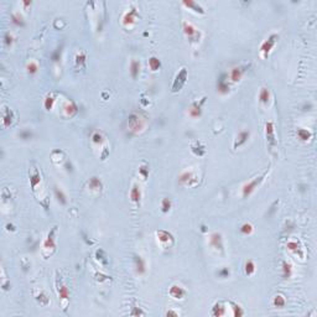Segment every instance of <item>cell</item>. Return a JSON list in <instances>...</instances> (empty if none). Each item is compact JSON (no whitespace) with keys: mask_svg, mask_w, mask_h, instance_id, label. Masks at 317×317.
<instances>
[{"mask_svg":"<svg viewBox=\"0 0 317 317\" xmlns=\"http://www.w3.org/2000/svg\"><path fill=\"white\" fill-rule=\"evenodd\" d=\"M274 39H276V36H271L269 40L264 42V44L262 45V48H260V50H262V52H264V53H269L270 52V50L273 48L274 44H275V40H274Z\"/></svg>","mask_w":317,"mask_h":317,"instance_id":"3957f363","label":"cell"},{"mask_svg":"<svg viewBox=\"0 0 317 317\" xmlns=\"http://www.w3.org/2000/svg\"><path fill=\"white\" fill-rule=\"evenodd\" d=\"M58 294H60V297L61 299H67L68 297V291L65 286L61 287V290H58Z\"/></svg>","mask_w":317,"mask_h":317,"instance_id":"603a6c76","label":"cell"},{"mask_svg":"<svg viewBox=\"0 0 317 317\" xmlns=\"http://www.w3.org/2000/svg\"><path fill=\"white\" fill-rule=\"evenodd\" d=\"M240 230H242V233H244V234H249V233H251L253 227H251V224L245 223V224H243V227H242Z\"/></svg>","mask_w":317,"mask_h":317,"instance_id":"e0dca14e","label":"cell"},{"mask_svg":"<svg viewBox=\"0 0 317 317\" xmlns=\"http://www.w3.org/2000/svg\"><path fill=\"white\" fill-rule=\"evenodd\" d=\"M254 270H255L254 264H253L251 262H248V263H246V265H245V271H246V274H248V275H250V274L254 273Z\"/></svg>","mask_w":317,"mask_h":317,"instance_id":"ac0fdd59","label":"cell"},{"mask_svg":"<svg viewBox=\"0 0 317 317\" xmlns=\"http://www.w3.org/2000/svg\"><path fill=\"white\" fill-rule=\"evenodd\" d=\"M240 77H242V69L240 68H233L232 69V73H230V78H232V81H234V82H237V81H239L240 79Z\"/></svg>","mask_w":317,"mask_h":317,"instance_id":"52a82bcc","label":"cell"},{"mask_svg":"<svg viewBox=\"0 0 317 317\" xmlns=\"http://www.w3.org/2000/svg\"><path fill=\"white\" fill-rule=\"evenodd\" d=\"M52 104H53V98L52 97H47V99L45 102V107L46 109H51L52 108Z\"/></svg>","mask_w":317,"mask_h":317,"instance_id":"d4e9b609","label":"cell"},{"mask_svg":"<svg viewBox=\"0 0 317 317\" xmlns=\"http://www.w3.org/2000/svg\"><path fill=\"white\" fill-rule=\"evenodd\" d=\"M128 123H129L130 129L134 130V131H139V129L143 126V124H141V118H140L138 114H133V115H130Z\"/></svg>","mask_w":317,"mask_h":317,"instance_id":"6da1fadb","label":"cell"},{"mask_svg":"<svg viewBox=\"0 0 317 317\" xmlns=\"http://www.w3.org/2000/svg\"><path fill=\"white\" fill-rule=\"evenodd\" d=\"M170 207H171V202H170V200H168V198H165V200L163 201V211H164V212H167V211L170 209Z\"/></svg>","mask_w":317,"mask_h":317,"instance_id":"44dd1931","label":"cell"},{"mask_svg":"<svg viewBox=\"0 0 317 317\" xmlns=\"http://www.w3.org/2000/svg\"><path fill=\"white\" fill-rule=\"evenodd\" d=\"M184 29H185V32L187 34V36H189L191 39L193 37V35H196V36L198 35V32H197V31L193 29L191 24H187V23H186V24L184 25Z\"/></svg>","mask_w":317,"mask_h":317,"instance_id":"8992f818","label":"cell"},{"mask_svg":"<svg viewBox=\"0 0 317 317\" xmlns=\"http://www.w3.org/2000/svg\"><path fill=\"white\" fill-rule=\"evenodd\" d=\"M170 295L173 297V299H182L185 296V291H184V289L180 287V286H172L170 289Z\"/></svg>","mask_w":317,"mask_h":317,"instance_id":"7a4b0ae2","label":"cell"},{"mask_svg":"<svg viewBox=\"0 0 317 317\" xmlns=\"http://www.w3.org/2000/svg\"><path fill=\"white\" fill-rule=\"evenodd\" d=\"M297 134H299V136H300L301 140H308L310 138H311V133L307 131V130H304V129L299 130Z\"/></svg>","mask_w":317,"mask_h":317,"instance_id":"5bb4252c","label":"cell"},{"mask_svg":"<svg viewBox=\"0 0 317 317\" xmlns=\"http://www.w3.org/2000/svg\"><path fill=\"white\" fill-rule=\"evenodd\" d=\"M273 304H274V306H276V307H283L285 305V300H284V297L281 296V295H278V296H275V299H274Z\"/></svg>","mask_w":317,"mask_h":317,"instance_id":"30bf717a","label":"cell"},{"mask_svg":"<svg viewBox=\"0 0 317 317\" xmlns=\"http://www.w3.org/2000/svg\"><path fill=\"white\" fill-rule=\"evenodd\" d=\"M134 21V16H133V12H128L124 17V24H128V23H133Z\"/></svg>","mask_w":317,"mask_h":317,"instance_id":"484cf974","label":"cell"},{"mask_svg":"<svg viewBox=\"0 0 317 317\" xmlns=\"http://www.w3.org/2000/svg\"><path fill=\"white\" fill-rule=\"evenodd\" d=\"M213 315L214 316H222V315H224V307L221 304H217L213 307Z\"/></svg>","mask_w":317,"mask_h":317,"instance_id":"4fadbf2b","label":"cell"},{"mask_svg":"<svg viewBox=\"0 0 317 317\" xmlns=\"http://www.w3.org/2000/svg\"><path fill=\"white\" fill-rule=\"evenodd\" d=\"M260 101L263 103H267V101H269V90L266 88H263L262 93H260Z\"/></svg>","mask_w":317,"mask_h":317,"instance_id":"2e32d148","label":"cell"},{"mask_svg":"<svg viewBox=\"0 0 317 317\" xmlns=\"http://www.w3.org/2000/svg\"><path fill=\"white\" fill-rule=\"evenodd\" d=\"M191 115L192 117H198L200 115V107L198 105H193L191 108Z\"/></svg>","mask_w":317,"mask_h":317,"instance_id":"cb8c5ba5","label":"cell"},{"mask_svg":"<svg viewBox=\"0 0 317 317\" xmlns=\"http://www.w3.org/2000/svg\"><path fill=\"white\" fill-rule=\"evenodd\" d=\"M149 66H150V68L152 69V71H156V69H159V67H160V61L156 57H151L149 60Z\"/></svg>","mask_w":317,"mask_h":317,"instance_id":"9c48e42d","label":"cell"},{"mask_svg":"<svg viewBox=\"0 0 317 317\" xmlns=\"http://www.w3.org/2000/svg\"><path fill=\"white\" fill-rule=\"evenodd\" d=\"M139 69H140V63L136 62V61H134V62L131 63V74H133L134 78H135V77L138 76Z\"/></svg>","mask_w":317,"mask_h":317,"instance_id":"7c38bea8","label":"cell"},{"mask_svg":"<svg viewBox=\"0 0 317 317\" xmlns=\"http://www.w3.org/2000/svg\"><path fill=\"white\" fill-rule=\"evenodd\" d=\"M27 69H29V72L30 73H35L37 71V66H36V63H34V62H31L29 66H27Z\"/></svg>","mask_w":317,"mask_h":317,"instance_id":"4316f807","label":"cell"},{"mask_svg":"<svg viewBox=\"0 0 317 317\" xmlns=\"http://www.w3.org/2000/svg\"><path fill=\"white\" fill-rule=\"evenodd\" d=\"M157 237H159V242L161 244H163V243H167L168 240H172V235L170 233H167V232H164V230L157 232Z\"/></svg>","mask_w":317,"mask_h":317,"instance_id":"277c9868","label":"cell"},{"mask_svg":"<svg viewBox=\"0 0 317 317\" xmlns=\"http://www.w3.org/2000/svg\"><path fill=\"white\" fill-rule=\"evenodd\" d=\"M135 264H136V269H138V273L143 274V273L145 271V265H144V263H143V260L140 259V257H139V258L136 257V259H135Z\"/></svg>","mask_w":317,"mask_h":317,"instance_id":"8fae6325","label":"cell"},{"mask_svg":"<svg viewBox=\"0 0 317 317\" xmlns=\"http://www.w3.org/2000/svg\"><path fill=\"white\" fill-rule=\"evenodd\" d=\"M211 243H212V245H214V248L222 249V239L219 234H217V233L213 234L212 238H211Z\"/></svg>","mask_w":317,"mask_h":317,"instance_id":"5b68a950","label":"cell"},{"mask_svg":"<svg viewBox=\"0 0 317 317\" xmlns=\"http://www.w3.org/2000/svg\"><path fill=\"white\" fill-rule=\"evenodd\" d=\"M193 179V176L191 172H184L181 176H180V181L182 184H189V181Z\"/></svg>","mask_w":317,"mask_h":317,"instance_id":"ba28073f","label":"cell"},{"mask_svg":"<svg viewBox=\"0 0 317 317\" xmlns=\"http://www.w3.org/2000/svg\"><path fill=\"white\" fill-rule=\"evenodd\" d=\"M37 181H40V176H39V175L36 173V175H35L34 177L31 179V184H32V187H35V185H36V182H37Z\"/></svg>","mask_w":317,"mask_h":317,"instance_id":"f1b7e54d","label":"cell"},{"mask_svg":"<svg viewBox=\"0 0 317 317\" xmlns=\"http://www.w3.org/2000/svg\"><path fill=\"white\" fill-rule=\"evenodd\" d=\"M92 140H93L94 144H101L102 143V135L99 133H94L93 136H92Z\"/></svg>","mask_w":317,"mask_h":317,"instance_id":"7402d4cb","label":"cell"},{"mask_svg":"<svg viewBox=\"0 0 317 317\" xmlns=\"http://www.w3.org/2000/svg\"><path fill=\"white\" fill-rule=\"evenodd\" d=\"M248 136H249V133H245V131L239 134V143H238V145H240V144L245 143V141H246V139H248Z\"/></svg>","mask_w":317,"mask_h":317,"instance_id":"ffe728a7","label":"cell"},{"mask_svg":"<svg viewBox=\"0 0 317 317\" xmlns=\"http://www.w3.org/2000/svg\"><path fill=\"white\" fill-rule=\"evenodd\" d=\"M284 276L285 278H289L290 276V274H291V265L290 264H287V263H284Z\"/></svg>","mask_w":317,"mask_h":317,"instance_id":"d6986e66","label":"cell"},{"mask_svg":"<svg viewBox=\"0 0 317 317\" xmlns=\"http://www.w3.org/2000/svg\"><path fill=\"white\" fill-rule=\"evenodd\" d=\"M131 200L134 202H139V200H140V191L138 189L136 186L131 189Z\"/></svg>","mask_w":317,"mask_h":317,"instance_id":"9a60e30c","label":"cell"},{"mask_svg":"<svg viewBox=\"0 0 317 317\" xmlns=\"http://www.w3.org/2000/svg\"><path fill=\"white\" fill-rule=\"evenodd\" d=\"M56 195H57V197H58V201L61 200V202H63V203L66 202V201H65V196H63V193H62L61 191L58 192V189H56Z\"/></svg>","mask_w":317,"mask_h":317,"instance_id":"83f0119b","label":"cell"}]
</instances>
